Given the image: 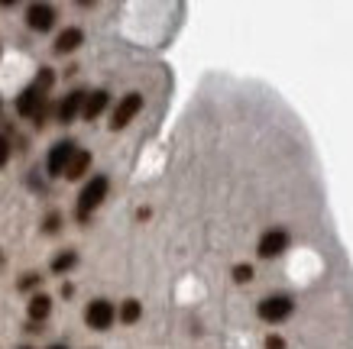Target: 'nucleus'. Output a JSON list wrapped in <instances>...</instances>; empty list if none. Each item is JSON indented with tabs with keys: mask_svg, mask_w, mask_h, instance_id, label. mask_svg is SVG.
Listing matches in <instances>:
<instances>
[{
	"mask_svg": "<svg viewBox=\"0 0 353 349\" xmlns=\"http://www.w3.org/2000/svg\"><path fill=\"white\" fill-rule=\"evenodd\" d=\"M108 191H110V181H108V175H94V178L88 181L85 188H81V198H78V207H75V213H78V220L85 223L91 213L104 204V198H108Z\"/></svg>",
	"mask_w": 353,
	"mask_h": 349,
	"instance_id": "obj_1",
	"label": "nucleus"
},
{
	"mask_svg": "<svg viewBox=\"0 0 353 349\" xmlns=\"http://www.w3.org/2000/svg\"><path fill=\"white\" fill-rule=\"evenodd\" d=\"M292 310H295V301H292L289 295H269L256 304L259 320H266V324H282V320H289Z\"/></svg>",
	"mask_w": 353,
	"mask_h": 349,
	"instance_id": "obj_2",
	"label": "nucleus"
},
{
	"mask_svg": "<svg viewBox=\"0 0 353 349\" xmlns=\"http://www.w3.org/2000/svg\"><path fill=\"white\" fill-rule=\"evenodd\" d=\"M289 246H292L289 230H282V226H272V230H266L263 236H259L256 253H259V259H279V255L285 253Z\"/></svg>",
	"mask_w": 353,
	"mask_h": 349,
	"instance_id": "obj_3",
	"label": "nucleus"
},
{
	"mask_svg": "<svg viewBox=\"0 0 353 349\" xmlns=\"http://www.w3.org/2000/svg\"><path fill=\"white\" fill-rule=\"evenodd\" d=\"M114 317H117V310H114V304L110 301H104V297H97V301H91L85 310V320L91 330H108L110 324H114Z\"/></svg>",
	"mask_w": 353,
	"mask_h": 349,
	"instance_id": "obj_4",
	"label": "nucleus"
},
{
	"mask_svg": "<svg viewBox=\"0 0 353 349\" xmlns=\"http://www.w3.org/2000/svg\"><path fill=\"white\" fill-rule=\"evenodd\" d=\"M75 142L72 139H65V142H55L52 149H49V159H46V169H49V175H65V169H68V162L75 159Z\"/></svg>",
	"mask_w": 353,
	"mask_h": 349,
	"instance_id": "obj_5",
	"label": "nucleus"
},
{
	"mask_svg": "<svg viewBox=\"0 0 353 349\" xmlns=\"http://www.w3.org/2000/svg\"><path fill=\"white\" fill-rule=\"evenodd\" d=\"M46 110V91H39L36 85H30L26 91H20L17 97V114L20 116H39Z\"/></svg>",
	"mask_w": 353,
	"mask_h": 349,
	"instance_id": "obj_6",
	"label": "nucleus"
},
{
	"mask_svg": "<svg viewBox=\"0 0 353 349\" xmlns=\"http://www.w3.org/2000/svg\"><path fill=\"white\" fill-rule=\"evenodd\" d=\"M143 110V94H127L114 110V120H110V129H123L133 120V116Z\"/></svg>",
	"mask_w": 353,
	"mask_h": 349,
	"instance_id": "obj_7",
	"label": "nucleus"
},
{
	"mask_svg": "<svg viewBox=\"0 0 353 349\" xmlns=\"http://www.w3.org/2000/svg\"><path fill=\"white\" fill-rule=\"evenodd\" d=\"M26 23H30V30H36V32H49L55 26V10L49 3H32L30 10H26Z\"/></svg>",
	"mask_w": 353,
	"mask_h": 349,
	"instance_id": "obj_8",
	"label": "nucleus"
},
{
	"mask_svg": "<svg viewBox=\"0 0 353 349\" xmlns=\"http://www.w3.org/2000/svg\"><path fill=\"white\" fill-rule=\"evenodd\" d=\"M85 97H88V91H72V94L65 97L62 104H59V123H72L78 114H81V107H85Z\"/></svg>",
	"mask_w": 353,
	"mask_h": 349,
	"instance_id": "obj_9",
	"label": "nucleus"
},
{
	"mask_svg": "<svg viewBox=\"0 0 353 349\" xmlns=\"http://www.w3.org/2000/svg\"><path fill=\"white\" fill-rule=\"evenodd\" d=\"M108 104H110V94H108V91H91V94L85 97L81 116H85V120H97V116L108 110Z\"/></svg>",
	"mask_w": 353,
	"mask_h": 349,
	"instance_id": "obj_10",
	"label": "nucleus"
},
{
	"mask_svg": "<svg viewBox=\"0 0 353 349\" xmlns=\"http://www.w3.org/2000/svg\"><path fill=\"white\" fill-rule=\"evenodd\" d=\"M85 43V32L78 30V26H72V30H65V32H59V39H55V55H68V52H75L78 45Z\"/></svg>",
	"mask_w": 353,
	"mask_h": 349,
	"instance_id": "obj_11",
	"label": "nucleus"
},
{
	"mask_svg": "<svg viewBox=\"0 0 353 349\" xmlns=\"http://www.w3.org/2000/svg\"><path fill=\"white\" fill-rule=\"evenodd\" d=\"M49 310H52V297H49V295L30 297V320H32V324H43V320L49 317Z\"/></svg>",
	"mask_w": 353,
	"mask_h": 349,
	"instance_id": "obj_12",
	"label": "nucleus"
},
{
	"mask_svg": "<svg viewBox=\"0 0 353 349\" xmlns=\"http://www.w3.org/2000/svg\"><path fill=\"white\" fill-rule=\"evenodd\" d=\"M88 165H91V152H85V149H81V152H75V159L68 162V169H65V178L78 181V178H81V175L88 171Z\"/></svg>",
	"mask_w": 353,
	"mask_h": 349,
	"instance_id": "obj_13",
	"label": "nucleus"
},
{
	"mask_svg": "<svg viewBox=\"0 0 353 349\" xmlns=\"http://www.w3.org/2000/svg\"><path fill=\"white\" fill-rule=\"evenodd\" d=\"M75 262H78V253L75 249H65V253H59L52 259V272L55 275H65L68 268H75Z\"/></svg>",
	"mask_w": 353,
	"mask_h": 349,
	"instance_id": "obj_14",
	"label": "nucleus"
},
{
	"mask_svg": "<svg viewBox=\"0 0 353 349\" xmlns=\"http://www.w3.org/2000/svg\"><path fill=\"white\" fill-rule=\"evenodd\" d=\"M139 314H143L139 301H123V307H120V320H123V324H137Z\"/></svg>",
	"mask_w": 353,
	"mask_h": 349,
	"instance_id": "obj_15",
	"label": "nucleus"
},
{
	"mask_svg": "<svg viewBox=\"0 0 353 349\" xmlns=\"http://www.w3.org/2000/svg\"><path fill=\"white\" fill-rule=\"evenodd\" d=\"M234 282H236V285L253 282V265H234Z\"/></svg>",
	"mask_w": 353,
	"mask_h": 349,
	"instance_id": "obj_16",
	"label": "nucleus"
},
{
	"mask_svg": "<svg viewBox=\"0 0 353 349\" xmlns=\"http://www.w3.org/2000/svg\"><path fill=\"white\" fill-rule=\"evenodd\" d=\"M52 81H55V74L49 72V68H43V72L36 74V87H39V91H49V87H52Z\"/></svg>",
	"mask_w": 353,
	"mask_h": 349,
	"instance_id": "obj_17",
	"label": "nucleus"
},
{
	"mask_svg": "<svg viewBox=\"0 0 353 349\" xmlns=\"http://www.w3.org/2000/svg\"><path fill=\"white\" fill-rule=\"evenodd\" d=\"M39 282H43V278L36 275V272H26V275L20 278V291H30V288H36Z\"/></svg>",
	"mask_w": 353,
	"mask_h": 349,
	"instance_id": "obj_18",
	"label": "nucleus"
},
{
	"mask_svg": "<svg viewBox=\"0 0 353 349\" xmlns=\"http://www.w3.org/2000/svg\"><path fill=\"white\" fill-rule=\"evenodd\" d=\"M59 226H62V217H59V213H49V217H46V233H59Z\"/></svg>",
	"mask_w": 353,
	"mask_h": 349,
	"instance_id": "obj_19",
	"label": "nucleus"
},
{
	"mask_svg": "<svg viewBox=\"0 0 353 349\" xmlns=\"http://www.w3.org/2000/svg\"><path fill=\"white\" fill-rule=\"evenodd\" d=\"M7 159H10V139L0 136V165H7Z\"/></svg>",
	"mask_w": 353,
	"mask_h": 349,
	"instance_id": "obj_20",
	"label": "nucleus"
},
{
	"mask_svg": "<svg viewBox=\"0 0 353 349\" xmlns=\"http://www.w3.org/2000/svg\"><path fill=\"white\" fill-rule=\"evenodd\" d=\"M266 349H285V339L282 337H266Z\"/></svg>",
	"mask_w": 353,
	"mask_h": 349,
	"instance_id": "obj_21",
	"label": "nucleus"
},
{
	"mask_svg": "<svg viewBox=\"0 0 353 349\" xmlns=\"http://www.w3.org/2000/svg\"><path fill=\"white\" fill-rule=\"evenodd\" d=\"M49 349H68V346H62V343H59V346H49Z\"/></svg>",
	"mask_w": 353,
	"mask_h": 349,
	"instance_id": "obj_22",
	"label": "nucleus"
},
{
	"mask_svg": "<svg viewBox=\"0 0 353 349\" xmlns=\"http://www.w3.org/2000/svg\"><path fill=\"white\" fill-rule=\"evenodd\" d=\"M23 349H32V346H23Z\"/></svg>",
	"mask_w": 353,
	"mask_h": 349,
	"instance_id": "obj_23",
	"label": "nucleus"
}]
</instances>
